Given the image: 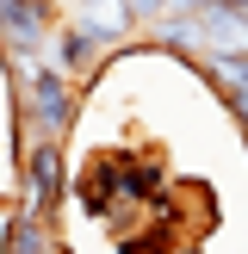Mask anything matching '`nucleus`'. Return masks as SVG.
<instances>
[{
  "label": "nucleus",
  "mask_w": 248,
  "mask_h": 254,
  "mask_svg": "<svg viewBox=\"0 0 248 254\" xmlns=\"http://www.w3.org/2000/svg\"><path fill=\"white\" fill-rule=\"evenodd\" d=\"M62 192H68V155H62V136H37L31 155H25V205L37 217H56Z\"/></svg>",
  "instance_id": "obj_1"
},
{
  "label": "nucleus",
  "mask_w": 248,
  "mask_h": 254,
  "mask_svg": "<svg viewBox=\"0 0 248 254\" xmlns=\"http://www.w3.org/2000/svg\"><path fill=\"white\" fill-rule=\"evenodd\" d=\"M6 6V50H25V56H44L50 37H56V0H0Z\"/></svg>",
  "instance_id": "obj_2"
},
{
  "label": "nucleus",
  "mask_w": 248,
  "mask_h": 254,
  "mask_svg": "<svg viewBox=\"0 0 248 254\" xmlns=\"http://www.w3.org/2000/svg\"><path fill=\"white\" fill-rule=\"evenodd\" d=\"M68 19H81V25H87V31H93L106 50H118V44H130V37H136L143 12H136L130 0H74V6H68Z\"/></svg>",
  "instance_id": "obj_3"
},
{
  "label": "nucleus",
  "mask_w": 248,
  "mask_h": 254,
  "mask_svg": "<svg viewBox=\"0 0 248 254\" xmlns=\"http://www.w3.org/2000/svg\"><path fill=\"white\" fill-rule=\"evenodd\" d=\"M93 56H106V44H99V37L87 31L81 19H62V25H56V37H50V62L87 87V81L99 74V62H93Z\"/></svg>",
  "instance_id": "obj_4"
},
{
  "label": "nucleus",
  "mask_w": 248,
  "mask_h": 254,
  "mask_svg": "<svg viewBox=\"0 0 248 254\" xmlns=\"http://www.w3.org/2000/svg\"><path fill=\"white\" fill-rule=\"evenodd\" d=\"M44 223L50 217H37L31 205H25V211H6V254H62L56 242H50Z\"/></svg>",
  "instance_id": "obj_5"
}]
</instances>
